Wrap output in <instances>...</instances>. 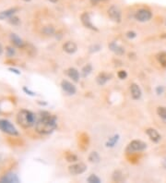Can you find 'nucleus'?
I'll return each mask as SVG.
<instances>
[{
  "label": "nucleus",
  "mask_w": 166,
  "mask_h": 183,
  "mask_svg": "<svg viewBox=\"0 0 166 183\" xmlns=\"http://www.w3.org/2000/svg\"><path fill=\"white\" fill-rule=\"evenodd\" d=\"M0 130L8 134V135H11V136H18V129L7 119L0 118Z\"/></svg>",
  "instance_id": "7ed1b4c3"
},
{
  "label": "nucleus",
  "mask_w": 166,
  "mask_h": 183,
  "mask_svg": "<svg viewBox=\"0 0 166 183\" xmlns=\"http://www.w3.org/2000/svg\"><path fill=\"white\" fill-rule=\"evenodd\" d=\"M156 58L162 67H166V53L165 52H160L157 54Z\"/></svg>",
  "instance_id": "393cba45"
},
{
  "label": "nucleus",
  "mask_w": 166,
  "mask_h": 183,
  "mask_svg": "<svg viewBox=\"0 0 166 183\" xmlns=\"http://www.w3.org/2000/svg\"><path fill=\"white\" fill-rule=\"evenodd\" d=\"M125 36L128 38V39H134L136 37V33L133 30H128L126 33H125Z\"/></svg>",
  "instance_id": "2f4dec72"
},
{
  "label": "nucleus",
  "mask_w": 166,
  "mask_h": 183,
  "mask_svg": "<svg viewBox=\"0 0 166 183\" xmlns=\"http://www.w3.org/2000/svg\"><path fill=\"white\" fill-rule=\"evenodd\" d=\"M65 160H66L67 162H69V163H76V162L78 161V157H77L75 153L70 152H65Z\"/></svg>",
  "instance_id": "b1692460"
},
{
  "label": "nucleus",
  "mask_w": 166,
  "mask_h": 183,
  "mask_svg": "<svg viewBox=\"0 0 166 183\" xmlns=\"http://www.w3.org/2000/svg\"><path fill=\"white\" fill-rule=\"evenodd\" d=\"M17 122L23 128H29L35 125L36 116L30 110L22 109L17 115Z\"/></svg>",
  "instance_id": "f03ea898"
},
{
  "label": "nucleus",
  "mask_w": 166,
  "mask_h": 183,
  "mask_svg": "<svg viewBox=\"0 0 166 183\" xmlns=\"http://www.w3.org/2000/svg\"><path fill=\"white\" fill-rule=\"evenodd\" d=\"M42 32L46 36H53L55 34V29L53 25H46L42 27Z\"/></svg>",
  "instance_id": "412c9836"
},
{
  "label": "nucleus",
  "mask_w": 166,
  "mask_h": 183,
  "mask_svg": "<svg viewBox=\"0 0 166 183\" xmlns=\"http://www.w3.org/2000/svg\"><path fill=\"white\" fill-rule=\"evenodd\" d=\"M6 56H8V57H13L16 54L15 49L11 46H6Z\"/></svg>",
  "instance_id": "c756f323"
},
{
  "label": "nucleus",
  "mask_w": 166,
  "mask_h": 183,
  "mask_svg": "<svg viewBox=\"0 0 166 183\" xmlns=\"http://www.w3.org/2000/svg\"><path fill=\"white\" fill-rule=\"evenodd\" d=\"M130 95L132 99L134 100H139L142 96V91L138 84L136 83H131L130 85Z\"/></svg>",
  "instance_id": "9d476101"
},
{
  "label": "nucleus",
  "mask_w": 166,
  "mask_h": 183,
  "mask_svg": "<svg viewBox=\"0 0 166 183\" xmlns=\"http://www.w3.org/2000/svg\"><path fill=\"white\" fill-rule=\"evenodd\" d=\"M22 1H24V2H30V0H22Z\"/></svg>",
  "instance_id": "ea45409f"
},
{
  "label": "nucleus",
  "mask_w": 166,
  "mask_h": 183,
  "mask_svg": "<svg viewBox=\"0 0 166 183\" xmlns=\"http://www.w3.org/2000/svg\"><path fill=\"white\" fill-rule=\"evenodd\" d=\"M57 127V118L49 112L42 111L40 113V117L35 123V130L42 135L51 134Z\"/></svg>",
  "instance_id": "f257e3e1"
},
{
  "label": "nucleus",
  "mask_w": 166,
  "mask_h": 183,
  "mask_svg": "<svg viewBox=\"0 0 166 183\" xmlns=\"http://www.w3.org/2000/svg\"><path fill=\"white\" fill-rule=\"evenodd\" d=\"M146 134L148 136V138L153 141V142H155V143H158L160 140V139H161V136H160V134L158 132V130H156L155 128H147L146 129Z\"/></svg>",
  "instance_id": "9b49d317"
},
{
  "label": "nucleus",
  "mask_w": 166,
  "mask_h": 183,
  "mask_svg": "<svg viewBox=\"0 0 166 183\" xmlns=\"http://www.w3.org/2000/svg\"><path fill=\"white\" fill-rule=\"evenodd\" d=\"M18 11V8H17V7H12V8H8L4 11H1L0 12V19L1 20L7 19L11 16H14Z\"/></svg>",
  "instance_id": "dca6fc26"
},
{
  "label": "nucleus",
  "mask_w": 166,
  "mask_h": 183,
  "mask_svg": "<svg viewBox=\"0 0 166 183\" xmlns=\"http://www.w3.org/2000/svg\"><path fill=\"white\" fill-rule=\"evenodd\" d=\"M63 50L69 55H72L74 53L77 52V45L76 43L72 42V41H67L63 44Z\"/></svg>",
  "instance_id": "f8f14e48"
},
{
  "label": "nucleus",
  "mask_w": 166,
  "mask_h": 183,
  "mask_svg": "<svg viewBox=\"0 0 166 183\" xmlns=\"http://www.w3.org/2000/svg\"><path fill=\"white\" fill-rule=\"evenodd\" d=\"M23 92H26L28 95H30V96H36V93L34 92H32V91H30V89H28L27 87H23Z\"/></svg>",
  "instance_id": "473e14b6"
},
{
  "label": "nucleus",
  "mask_w": 166,
  "mask_h": 183,
  "mask_svg": "<svg viewBox=\"0 0 166 183\" xmlns=\"http://www.w3.org/2000/svg\"><path fill=\"white\" fill-rule=\"evenodd\" d=\"M9 37H10L11 43H13V45H14L15 47H17V48H21V49L24 48L25 43H24V41H23L18 35H17L16 33H11Z\"/></svg>",
  "instance_id": "ddd939ff"
},
{
  "label": "nucleus",
  "mask_w": 166,
  "mask_h": 183,
  "mask_svg": "<svg viewBox=\"0 0 166 183\" xmlns=\"http://www.w3.org/2000/svg\"><path fill=\"white\" fill-rule=\"evenodd\" d=\"M108 16L109 18L116 23H120L122 20V11L120 9V7L116 5H112L109 8H108Z\"/></svg>",
  "instance_id": "39448f33"
},
{
  "label": "nucleus",
  "mask_w": 166,
  "mask_h": 183,
  "mask_svg": "<svg viewBox=\"0 0 166 183\" xmlns=\"http://www.w3.org/2000/svg\"><path fill=\"white\" fill-rule=\"evenodd\" d=\"M87 181L89 183H101V178L94 174H91L88 177Z\"/></svg>",
  "instance_id": "cd10ccee"
},
{
  "label": "nucleus",
  "mask_w": 166,
  "mask_h": 183,
  "mask_svg": "<svg viewBox=\"0 0 166 183\" xmlns=\"http://www.w3.org/2000/svg\"><path fill=\"white\" fill-rule=\"evenodd\" d=\"M147 148L146 142L139 140H134L128 143V145L125 148L126 153H132L134 152H142Z\"/></svg>",
  "instance_id": "20e7f679"
},
{
  "label": "nucleus",
  "mask_w": 166,
  "mask_h": 183,
  "mask_svg": "<svg viewBox=\"0 0 166 183\" xmlns=\"http://www.w3.org/2000/svg\"><path fill=\"white\" fill-rule=\"evenodd\" d=\"M119 140H120V135L119 134H114V135H113L112 137L109 138V140L105 143V146L108 147V148L114 147L117 144V142L119 141Z\"/></svg>",
  "instance_id": "aec40b11"
},
{
  "label": "nucleus",
  "mask_w": 166,
  "mask_h": 183,
  "mask_svg": "<svg viewBox=\"0 0 166 183\" xmlns=\"http://www.w3.org/2000/svg\"><path fill=\"white\" fill-rule=\"evenodd\" d=\"M0 182H7V183H12V182H19V178L18 177V176L16 174L13 173H8L6 175H5L4 177H1Z\"/></svg>",
  "instance_id": "a211bd4d"
},
{
  "label": "nucleus",
  "mask_w": 166,
  "mask_h": 183,
  "mask_svg": "<svg viewBox=\"0 0 166 183\" xmlns=\"http://www.w3.org/2000/svg\"><path fill=\"white\" fill-rule=\"evenodd\" d=\"M162 166L164 169H166V157L162 160Z\"/></svg>",
  "instance_id": "e433bc0d"
},
{
  "label": "nucleus",
  "mask_w": 166,
  "mask_h": 183,
  "mask_svg": "<svg viewBox=\"0 0 166 183\" xmlns=\"http://www.w3.org/2000/svg\"><path fill=\"white\" fill-rule=\"evenodd\" d=\"M3 53V46H2V44L0 43V55Z\"/></svg>",
  "instance_id": "4c0bfd02"
},
{
  "label": "nucleus",
  "mask_w": 166,
  "mask_h": 183,
  "mask_svg": "<svg viewBox=\"0 0 166 183\" xmlns=\"http://www.w3.org/2000/svg\"><path fill=\"white\" fill-rule=\"evenodd\" d=\"M106 1H108V0H89L90 4H91L92 6H97V5L100 4L101 2H106Z\"/></svg>",
  "instance_id": "f704fd0d"
},
{
  "label": "nucleus",
  "mask_w": 166,
  "mask_h": 183,
  "mask_svg": "<svg viewBox=\"0 0 166 183\" xmlns=\"http://www.w3.org/2000/svg\"><path fill=\"white\" fill-rule=\"evenodd\" d=\"M49 2H51V3H57L58 2V0H48Z\"/></svg>",
  "instance_id": "58836bf2"
},
{
  "label": "nucleus",
  "mask_w": 166,
  "mask_h": 183,
  "mask_svg": "<svg viewBox=\"0 0 166 183\" xmlns=\"http://www.w3.org/2000/svg\"><path fill=\"white\" fill-rule=\"evenodd\" d=\"M101 49V46L98 43H95V44H92L89 47V53H96V52H99Z\"/></svg>",
  "instance_id": "c85d7f7f"
},
{
  "label": "nucleus",
  "mask_w": 166,
  "mask_h": 183,
  "mask_svg": "<svg viewBox=\"0 0 166 183\" xmlns=\"http://www.w3.org/2000/svg\"><path fill=\"white\" fill-rule=\"evenodd\" d=\"M156 93L158 94V95H160V94H162L163 93V92H164V86H157L156 87Z\"/></svg>",
  "instance_id": "72a5a7b5"
},
{
  "label": "nucleus",
  "mask_w": 166,
  "mask_h": 183,
  "mask_svg": "<svg viewBox=\"0 0 166 183\" xmlns=\"http://www.w3.org/2000/svg\"><path fill=\"white\" fill-rule=\"evenodd\" d=\"M165 25H166V22H165Z\"/></svg>",
  "instance_id": "a19ab883"
},
{
  "label": "nucleus",
  "mask_w": 166,
  "mask_h": 183,
  "mask_svg": "<svg viewBox=\"0 0 166 183\" xmlns=\"http://www.w3.org/2000/svg\"><path fill=\"white\" fill-rule=\"evenodd\" d=\"M65 73H66V75L70 79H72L73 81L77 82L79 80V72H78V70L77 68H75V67H69V68H67L65 70Z\"/></svg>",
  "instance_id": "f3484780"
},
{
  "label": "nucleus",
  "mask_w": 166,
  "mask_h": 183,
  "mask_svg": "<svg viewBox=\"0 0 166 183\" xmlns=\"http://www.w3.org/2000/svg\"><path fill=\"white\" fill-rule=\"evenodd\" d=\"M86 170H87V165L82 162H79V163L76 162L75 164H72L71 165L68 166V172L74 176L83 174Z\"/></svg>",
  "instance_id": "0eeeda50"
},
{
  "label": "nucleus",
  "mask_w": 166,
  "mask_h": 183,
  "mask_svg": "<svg viewBox=\"0 0 166 183\" xmlns=\"http://www.w3.org/2000/svg\"><path fill=\"white\" fill-rule=\"evenodd\" d=\"M88 160L92 164H97L101 161V156L97 152H91L88 156Z\"/></svg>",
  "instance_id": "4be33fe9"
},
{
  "label": "nucleus",
  "mask_w": 166,
  "mask_h": 183,
  "mask_svg": "<svg viewBox=\"0 0 166 183\" xmlns=\"http://www.w3.org/2000/svg\"><path fill=\"white\" fill-rule=\"evenodd\" d=\"M112 178L114 182H123L125 179V177L122 170L117 169V170L113 171V173L112 175Z\"/></svg>",
  "instance_id": "6ab92c4d"
},
{
  "label": "nucleus",
  "mask_w": 166,
  "mask_h": 183,
  "mask_svg": "<svg viewBox=\"0 0 166 183\" xmlns=\"http://www.w3.org/2000/svg\"><path fill=\"white\" fill-rule=\"evenodd\" d=\"M157 114L160 118H162L163 120H166V107L165 106H159L157 108Z\"/></svg>",
  "instance_id": "bb28decb"
},
{
  "label": "nucleus",
  "mask_w": 166,
  "mask_h": 183,
  "mask_svg": "<svg viewBox=\"0 0 166 183\" xmlns=\"http://www.w3.org/2000/svg\"><path fill=\"white\" fill-rule=\"evenodd\" d=\"M117 77L120 79H125L127 78V72L125 70H119L117 73Z\"/></svg>",
  "instance_id": "7c9ffc66"
},
{
  "label": "nucleus",
  "mask_w": 166,
  "mask_h": 183,
  "mask_svg": "<svg viewBox=\"0 0 166 183\" xmlns=\"http://www.w3.org/2000/svg\"><path fill=\"white\" fill-rule=\"evenodd\" d=\"M61 88H62V90L66 93V94H68V95H74L76 92H77V88H76V86L72 83V82H70V81H68V80H66V79H63L62 81H61Z\"/></svg>",
  "instance_id": "1a4fd4ad"
},
{
  "label": "nucleus",
  "mask_w": 166,
  "mask_h": 183,
  "mask_svg": "<svg viewBox=\"0 0 166 183\" xmlns=\"http://www.w3.org/2000/svg\"><path fill=\"white\" fill-rule=\"evenodd\" d=\"M91 71H92V65L89 64V63L87 64V65H85L82 67V69H81V76H82V78H87L91 73Z\"/></svg>",
  "instance_id": "5701e85b"
},
{
  "label": "nucleus",
  "mask_w": 166,
  "mask_h": 183,
  "mask_svg": "<svg viewBox=\"0 0 166 183\" xmlns=\"http://www.w3.org/2000/svg\"><path fill=\"white\" fill-rule=\"evenodd\" d=\"M7 21L9 24L13 25V26H18L20 24V18L17 16H11L9 18H7Z\"/></svg>",
  "instance_id": "a878e982"
},
{
  "label": "nucleus",
  "mask_w": 166,
  "mask_h": 183,
  "mask_svg": "<svg viewBox=\"0 0 166 183\" xmlns=\"http://www.w3.org/2000/svg\"><path fill=\"white\" fill-rule=\"evenodd\" d=\"M152 18V13L148 8H140L135 13V18L139 22L148 21Z\"/></svg>",
  "instance_id": "423d86ee"
},
{
  "label": "nucleus",
  "mask_w": 166,
  "mask_h": 183,
  "mask_svg": "<svg viewBox=\"0 0 166 183\" xmlns=\"http://www.w3.org/2000/svg\"><path fill=\"white\" fill-rule=\"evenodd\" d=\"M108 47L116 55H123L124 54V48L123 46L119 45L118 43H116L115 42H111L109 43Z\"/></svg>",
  "instance_id": "4468645a"
},
{
  "label": "nucleus",
  "mask_w": 166,
  "mask_h": 183,
  "mask_svg": "<svg viewBox=\"0 0 166 183\" xmlns=\"http://www.w3.org/2000/svg\"><path fill=\"white\" fill-rule=\"evenodd\" d=\"M80 21L82 23V25L84 27H86L87 29H89L91 30H98V29L96 28V26L92 23L91 21V18L89 12H83L80 15Z\"/></svg>",
  "instance_id": "6e6552de"
},
{
  "label": "nucleus",
  "mask_w": 166,
  "mask_h": 183,
  "mask_svg": "<svg viewBox=\"0 0 166 183\" xmlns=\"http://www.w3.org/2000/svg\"><path fill=\"white\" fill-rule=\"evenodd\" d=\"M112 78V76L106 72H101L98 74V76L96 77V82L98 85L100 86H103L104 84H106V82L108 80H110Z\"/></svg>",
  "instance_id": "2eb2a0df"
},
{
  "label": "nucleus",
  "mask_w": 166,
  "mask_h": 183,
  "mask_svg": "<svg viewBox=\"0 0 166 183\" xmlns=\"http://www.w3.org/2000/svg\"><path fill=\"white\" fill-rule=\"evenodd\" d=\"M8 70H10L11 72H13V73H15V74H17V75H20V71H19V70H18L17 68L9 67V68H8Z\"/></svg>",
  "instance_id": "c9c22d12"
}]
</instances>
